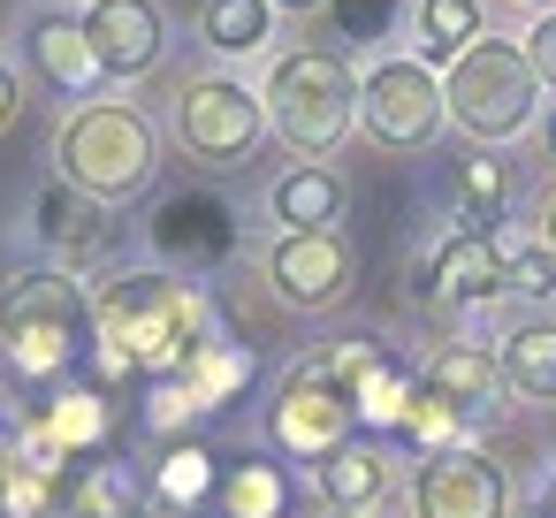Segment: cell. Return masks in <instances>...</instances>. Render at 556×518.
I'll use <instances>...</instances> for the list:
<instances>
[{"label": "cell", "mask_w": 556, "mask_h": 518, "mask_svg": "<svg viewBox=\"0 0 556 518\" xmlns=\"http://www.w3.org/2000/svg\"><path fill=\"white\" fill-rule=\"evenodd\" d=\"M16 115H24V92H16V77H9V70H0V138L16 130Z\"/></svg>", "instance_id": "cell-31"}, {"label": "cell", "mask_w": 556, "mask_h": 518, "mask_svg": "<svg viewBox=\"0 0 556 518\" xmlns=\"http://www.w3.org/2000/svg\"><path fill=\"white\" fill-rule=\"evenodd\" d=\"M450 199H457V222H465V229H495L503 206H510V168L488 161V153H472V161H457Z\"/></svg>", "instance_id": "cell-24"}, {"label": "cell", "mask_w": 556, "mask_h": 518, "mask_svg": "<svg viewBox=\"0 0 556 518\" xmlns=\"http://www.w3.org/2000/svg\"><path fill=\"white\" fill-rule=\"evenodd\" d=\"M541 138H548V153H556V108H548V123H541Z\"/></svg>", "instance_id": "cell-34"}, {"label": "cell", "mask_w": 556, "mask_h": 518, "mask_svg": "<svg viewBox=\"0 0 556 518\" xmlns=\"http://www.w3.org/2000/svg\"><path fill=\"white\" fill-rule=\"evenodd\" d=\"M214 336L222 328H214V305L199 282L123 275L92 305V358L85 366L100 381H161V374H184Z\"/></svg>", "instance_id": "cell-1"}, {"label": "cell", "mask_w": 556, "mask_h": 518, "mask_svg": "<svg viewBox=\"0 0 556 518\" xmlns=\"http://www.w3.org/2000/svg\"><path fill=\"white\" fill-rule=\"evenodd\" d=\"M0 351L24 389H47L92 358V305L70 267H31L0 282Z\"/></svg>", "instance_id": "cell-2"}, {"label": "cell", "mask_w": 556, "mask_h": 518, "mask_svg": "<svg viewBox=\"0 0 556 518\" xmlns=\"http://www.w3.org/2000/svg\"><path fill=\"white\" fill-rule=\"evenodd\" d=\"M419 381H434L465 419H488V412H495V389H503V366H495L480 343H442V351L427 358Z\"/></svg>", "instance_id": "cell-18"}, {"label": "cell", "mask_w": 556, "mask_h": 518, "mask_svg": "<svg viewBox=\"0 0 556 518\" xmlns=\"http://www.w3.org/2000/svg\"><path fill=\"white\" fill-rule=\"evenodd\" d=\"M214 488H222V457H214L206 442L176 434V442H168V457H161V472H153V495L199 518V510L214 503Z\"/></svg>", "instance_id": "cell-22"}, {"label": "cell", "mask_w": 556, "mask_h": 518, "mask_svg": "<svg viewBox=\"0 0 556 518\" xmlns=\"http://www.w3.org/2000/svg\"><path fill=\"white\" fill-rule=\"evenodd\" d=\"M176 381H184V389L206 404V419H214V412H229V404H237V396L260 381V358H252V343H229V336H214V343H206V351H199V358H191Z\"/></svg>", "instance_id": "cell-20"}, {"label": "cell", "mask_w": 556, "mask_h": 518, "mask_svg": "<svg viewBox=\"0 0 556 518\" xmlns=\"http://www.w3.org/2000/svg\"><path fill=\"white\" fill-rule=\"evenodd\" d=\"M320 518H374V510H343V503H328V510H320Z\"/></svg>", "instance_id": "cell-32"}, {"label": "cell", "mask_w": 556, "mask_h": 518, "mask_svg": "<svg viewBox=\"0 0 556 518\" xmlns=\"http://www.w3.org/2000/svg\"><path fill=\"white\" fill-rule=\"evenodd\" d=\"M480 39V0H419V62L450 70L465 47Z\"/></svg>", "instance_id": "cell-25"}, {"label": "cell", "mask_w": 556, "mask_h": 518, "mask_svg": "<svg viewBox=\"0 0 556 518\" xmlns=\"http://www.w3.org/2000/svg\"><path fill=\"white\" fill-rule=\"evenodd\" d=\"M85 31H92L108 77H146L161 62V47H168V24H161L153 0H92Z\"/></svg>", "instance_id": "cell-13"}, {"label": "cell", "mask_w": 556, "mask_h": 518, "mask_svg": "<svg viewBox=\"0 0 556 518\" xmlns=\"http://www.w3.org/2000/svg\"><path fill=\"white\" fill-rule=\"evenodd\" d=\"M442 100H450V123L472 138V146H503L533 123V100H541V77H533V54L510 47V39H472L450 77H442Z\"/></svg>", "instance_id": "cell-3"}, {"label": "cell", "mask_w": 556, "mask_h": 518, "mask_svg": "<svg viewBox=\"0 0 556 518\" xmlns=\"http://www.w3.org/2000/svg\"><path fill=\"white\" fill-rule=\"evenodd\" d=\"M260 100H267L275 138L305 161H328L351 138V115H358V85L336 54H282Z\"/></svg>", "instance_id": "cell-5"}, {"label": "cell", "mask_w": 556, "mask_h": 518, "mask_svg": "<svg viewBox=\"0 0 556 518\" xmlns=\"http://www.w3.org/2000/svg\"><path fill=\"white\" fill-rule=\"evenodd\" d=\"M510 488L503 465L472 442H442L419 457V488H412V518H503Z\"/></svg>", "instance_id": "cell-10"}, {"label": "cell", "mask_w": 556, "mask_h": 518, "mask_svg": "<svg viewBox=\"0 0 556 518\" xmlns=\"http://www.w3.org/2000/svg\"><path fill=\"white\" fill-rule=\"evenodd\" d=\"M290 503H298V488L275 457H252V450L222 457V488H214L222 518H290Z\"/></svg>", "instance_id": "cell-16"}, {"label": "cell", "mask_w": 556, "mask_h": 518, "mask_svg": "<svg viewBox=\"0 0 556 518\" xmlns=\"http://www.w3.org/2000/svg\"><path fill=\"white\" fill-rule=\"evenodd\" d=\"M328 16H336V31H343V39L374 47V39H389V31H396L404 0H328Z\"/></svg>", "instance_id": "cell-29"}, {"label": "cell", "mask_w": 556, "mask_h": 518, "mask_svg": "<svg viewBox=\"0 0 556 518\" xmlns=\"http://www.w3.org/2000/svg\"><path fill=\"white\" fill-rule=\"evenodd\" d=\"M548 244H556V199H548Z\"/></svg>", "instance_id": "cell-36"}, {"label": "cell", "mask_w": 556, "mask_h": 518, "mask_svg": "<svg viewBox=\"0 0 556 518\" xmlns=\"http://www.w3.org/2000/svg\"><path fill=\"white\" fill-rule=\"evenodd\" d=\"M39 237H47L54 267L92 275V267H108V260H115V206L62 176V184H47V191H39Z\"/></svg>", "instance_id": "cell-12"}, {"label": "cell", "mask_w": 556, "mask_h": 518, "mask_svg": "<svg viewBox=\"0 0 556 518\" xmlns=\"http://www.w3.org/2000/svg\"><path fill=\"white\" fill-rule=\"evenodd\" d=\"M503 366V389L526 396V404H556V320H518L495 351Z\"/></svg>", "instance_id": "cell-19"}, {"label": "cell", "mask_w": 556, "mask_h": 518, "mask_svg": "<svg viewBox=\"0 0 556 518\" xmlns=\"http://www.w3.org/2000/svg\"><path fill=\"white\" fill-rule=\"evenodd\" d=\"M541 510H548V518H556V480H548V495H541Z\"/></svg>", "instance_id": "cell-35"}, {"label": "cell", "mask_w": 556, "mask_h": 518, "mask_svg": "<svg viewBox=\"0 0 556 518\" xmlns=\"http://www.w3.org/2000/svg\"><path fill=\"white\" fill-rule=\"evenodd\" d=\"M275 222L282 229H336L343 222V176L336 168H290L275 184Z\"/></svg>", "instance_id": "cell-23"}, {"label": "cell", "mask_w": 556, "mask_h": 518, "mask_svg": "<svg viewBox=\"0 0 556 518\" xmlns=\"http://www.w3.org/2000/svg\"><path fill=\"white\" fill-rule=\"evenodd\" d=\"M9 450H16V442H0V465H9Z\"/></svg>", "instance_id": "cell-38"}, {"label": "cell", "mask_w": 556, "mask_h": 518, "mask_svg": "<svg viewBox=\"0 0 556 518\" xmlns=\"http://www.w3.org/2000/svg\"><path fill=\"white\" fill-rule=\"evenodd\" d=\"M275 9H290V16H305V9H320V0H275Z\"/></svg>", "instance_id": "cell-33"}, {"label": "cell", "mask_w": 556, "mask_h": 518, "mask_svg": "<svg viewBox=\"0 0 556 518\" xmlns=\"http://www.w3.org/2000/svg\"><path fill=\"white\" fill-rule=\"evenodd\" d=\"M267 16H275V0H206L199 31L214 54H252V47H267Z\"/></svg>", "instance_id": "cell-28"}, {"label": "cell", "mask_w": 556, "mask_h": 518, "mask_svg": "<svg viewBox=\"0 0 556 518\" xmlns=\"http://www.w3.org/2000/svg\"><path fill=\"white\" fill-rule=\"evenodd\" d=\"M260 130H267V100L244 92L237 77H199L176 100V146L191 161H206V168H244Z\"/></svg>", "instance_id": "cell-7"}, {"label": "cell", "mask_w": 556, "mask_h": 518, "mask_svg": "<svg viewBox=\"0 0 556 518\" xmlns=\"http://www.w3.org/2000/svg\"><path fill=\"white\" fill-rule=\"evenodd\" d=\"M54 153H62V176L85 184V191L108 199V206L153 191V176H161V138H153V123H146L138 108H115V100L77 108V115L62 123V146H54Z\"/></svg>", "instance_id": "cell-4"}, {"label": "cell", "mask_w": 556, "mask_h": 518, "mask_svg": "<svg viewBox=\"0 0 556 518\" xmlns=\"http://www.w3.org/2000/svg\"><path fill=\"white\" fill-rule=\"evenodd\" d=\"M146 503H153V488H138L108 457H85L62 480V518H146Z\"/></svg>", "instance_id": "cell-17"}, {"label": "cell", "mask_w": 556, "mask_h": 518, "mask_svg": "<svg viewBox=\"0 0 556 518\" xmlns=\"http://www.w3.org/2000/svg\"><path fill=\"white\" fill-rule=\"evenodd\" d=\"M495 252H503V282H510L518 298H548V290H556V244H541L533 229L495 222Z\"/></svg>", "instance_id": "cell-27"}, {"label": "cell", "mask_w": 556, "mask_h": 518, "mask_svg": "<svg viewBox=\"0 0 556 518\" xmlns=\"http://www.w3.org/2000/svg\"><path fill=\"white\" fill-rule=\"evenodd\" d=\"M533 518H548V510H533Z\"/></svg>", "instance_id": "cell-39"}, {"label": "cell", "mask_w": 556, "mask_h": 518, "mask_svg": "<svg viewBox=\"0 0 556 518\" xmlns=\"http://www.w3.org/2000/svg\"><path fill=\"white\" fill-rule=\"evenodd\" d=\"M472 434V419L434 389V381H412V404H404V419H396V442H412L419 457L427 450H442V442H465Z\"/></svg>", "instance_id": "cell-26"}, {"label": "cell", "mask_w": 556, "mask_h": 518, "mask_svg": "<svg viewBox=\"0 0 556 518\" xmlns=\"http://www.w3.org/2000/svg\"><path fill=\"white\" fill-rule=\"evenodd\" d=\"M267 434H275V450H282V457L320 465L328 450H343V442L358 434V396H351V381H343L320 351H313V358H298V366L282 374L275 404H267Z\"/></svg>", "instance_id": "cell-6"}, {"label": "cell", "mask_w": 556, "mask_h": 518, "mask_svg": "<svg viewBox=\"0 0 556 518\" xmlns=\"http://www.w3.org/2000/svg\"><path fill=\"white\" fill-rule=\"evenodd\" d=\"M153 252L176 275H206L237 252V206L222 191H176L153 206Z\"/></svg>", "instance_id": "cell-11"}, {"label": "cell", "mask_w": 556, "mask_h": 518, "mask_svg": "<svg viewBox=\"0 0 556 518\" xmlns=\"http://www.w3.org/2000/svg\"><path fill=\"white\" fill-rule=\"evenodd\" d=\"M267 282H275L282 305H298V313H328V305L351 298V282H358V252H351L343 229H282V244L267 252Z\"/></svg>", "instance_id": "cell-9"}, {"label": "cell", "mask_w": 556, "mask_h": 518, "mask_svg": "<svg viewBox=\"0 0 556 518\" xmlns=\"http://www.w3.org/2000/svg\"><path fill=\"white\" fill-rule=\"evenodd\" d=\"M419 290H427V298H442V305H488V298H503L510 282H503L495 229H457V237H450V244L427 260Z\"/></svg>", "instance_id": "cell-14"}, {"label": "cell", "mask_w": 556, "mask_h": 518, "mask_svg": "<svg viewBox=\"0 0 556 518\" xmlns=\"http://www.w3.org/2000/svg\"><path fill=\"white\" fill-rule=\"evenodd\" d=\"M320 495H328V503H343V510H374V503L389 495V450L351 434L343 450H328V457H320Z\"/></svg>", "instance_id": "cell-21"}, {"label": "cell", "mask_w": 556, "mask_h": 518, "mask_svg": "<svg viewBox=\"0 0 556 518\" xmlns=\"http://www.w3.org/2000/svg\"><path fill=\"white\" fill-rule=\"evenodd\" d=\"M526 9H541V16H548V9H556V0H526Z\"/></svg>", "instance_id": "cell-37"}, {"label": "cell", "mask_w": 556, "mask_h": 518, "mask_svg": "<svg viewBox=\"0 0 556 518\" xmlns=\"http://www.w3.org/2000/svg\"><path fill=\"white\" fill-rule=\"evenodd\" d=\"M24 54H31V70H39L54 92H70V100H85V92H100V85H108V62H100L92 31H85V24H70V16H39V24H31V39H24Z\"/></svg>", "instance_id": "cell-15"}, {"label": "cell", "mask_w": 556, "mask_h": 518, "mask_svg": "<svg viewBox=\"0 0 556 518\" xmlns=\"http://www.w3.org/2000/svg\"><path fill=\"white\" fill-rule=\"evenodd\" d=\"M526 54H533V77H541V85L556 92V9H548V16H541V24L526 31Z\"/></svg>", "instance_id": "cell-30"}, {"label": "cell", "mask_w": 556, "mask_h": 518, "mask_svg": "<svg viewBox=\"0 0 556 518\" xmlns=\"http://www.w3.org/2000/svg\"><path fill=\"white\" fill-rule=\"evenodd\" d=\"M358 115L389 153H419L450 123V100H442V77L427 62H374L358 85Z\"/></svg>", "instance_id": "cell-8"}]
</instances>
